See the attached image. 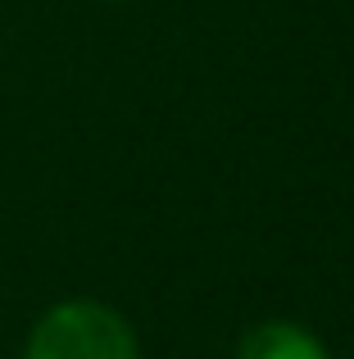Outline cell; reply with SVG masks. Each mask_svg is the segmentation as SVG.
<instances>
[{
  "label": "cell",
  "instance_id": "2",
  "mask_svg": "<svg viewBox=\"0 0 354 359\" xmlns=\"http://www.w3.org/2000/svg\"><path fill=\"white\" fill-rule=\"evenodd\" d=\"M236 359H332V355L323 351L318 337H309L295 323H259L241 341Z\"/></svg>",
  "mask_w": 354,
  "mask_h": 359
},
{
  "label": "cell",
  "instance_id": "1",
  "mask_svg": "<svg viewBox=\"0 0 354 359\" xmlns=\"http://www.w3.org/2000/svg\"><path fill=\"white\" fill-rule=\"evenodd\" d=\"M27 359H141L136 337L114 309L96 300H69L55 305L32 327Z\"/></svg>",
  "mask_w": 354,
  "mask_h": 359
}]
</instances>
